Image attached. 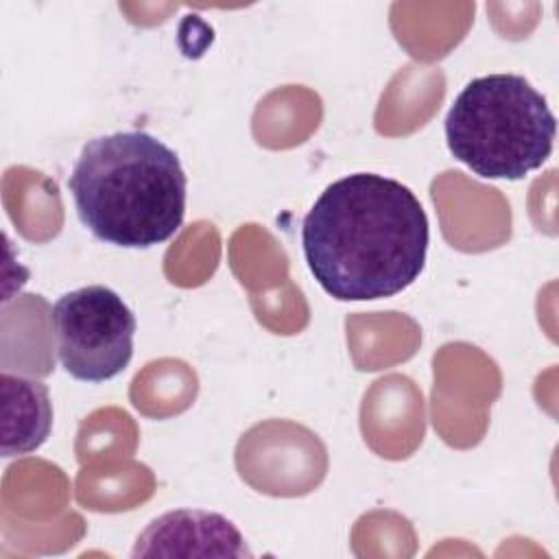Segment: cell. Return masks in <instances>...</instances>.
Returning a JSON list of instances; mask_svg holds the SVG:
<instances>
[{
  "label": "cell",
  "instance_id": "6",
  "mask_svg": "<svg viewBox=\"0 0 559 559\" xmlns=\"http://www.w3.org/2000/svg\"><path fill=\"white\" fill-rule=\"evenodd\" d=\"M2 456L35 452L50 435L52 404L39 380L2 371Z\"/></svg>",
  "mask_w": 559,
  "mask_h": 559
},
{
  "label": "cell",
  "instance_id": "4",
  "mask_svg": "<svg viewBox=\"0 0 559 559\" xmlns=\"http://www.w3.org/2000/svg\"><path fill=\"white\" fill-rule=\"evenodd\" d=\"M50 319L59 362L72 378L105 382L131 362L138 323L116 290L103 284L70 290L55 301Z\"/></svg>",
  "mask_w": 559,
  "mask_h": 559
},
{
  "label": "cell",
  "instance_id": "3",
  "mask_svg": "<svg viewBox=\"0 0 559 559\" xmlns=\"http://www.w3.org/2000/svg\"><path fill=\"white\" fill-rule=\"evenodd\" d=\"M450 153L485 179H524L552 153L557 120L548 100L520 74L472 79L445 116Z\"/></svg>",
  "mask_w": 559,
  "mask_h": 559
},
{
  "label": "cell",
  "instance_id": "5",
  "mask_svg": "<svg viewBox=\"0 0 559 559\" xmlns=\"http://www.w3.org/2000/svg\"><path fill=\"white\" fill-rule=\"evenodd\" d=\"M133 557H251L240 531L221 513L177 509L153 520L138 537Z\"/></svg>",
  "mask_w": 559,
  "mask_h": 559
},
{
  "label": "cell",
  "instance_id": "1",
  "mask_svg": "<svg viewBox=\"0 0 559 559\" xmlns=\"http://www.w3.org/2000/svg\"><path fill=\"white\" fill-rule=\"evenodd\" d=\"M428 216L397 179L354 173L332 181L301 225V247L319 286L338 301L393 297L426 264Z\"/></svg>",
  "mask_w": 559,
  "mask_h": 559
},
{
  "label": "cell",
  "instance_id": "2",
  "mask_svg": "<svg viewBox=\"0 0 559 559\" xmlns=\"http://www.w3.org/2000/svg\"><path fill=\"white\" fill-rule=\"evenodd\" d=\"M68 188L81 223L116 247L166 242L183 223L188 179L179 155L146 131L90 140Z\"/></svg>",
  "mask_w": 559,
  "mask_h": 559
}]
</instances>
